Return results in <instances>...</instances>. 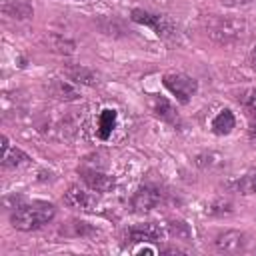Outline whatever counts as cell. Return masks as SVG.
Returning <instances> with one entry per match:
<instances>
[{"mask_svg":"<svg viewBox=\"0 0 256 256\" xmlns=\"http://www.w3.org/2000/svg\"><path fill=\"white\" fill-rule=\"evenodd\" d=\"M54 216H56L54 204L36 200L30 204L16 206V210H12V214H10V224L20 232H32V230H38V228L46 226L48 222H52Z\"/></svg>","mask_w":256,"mask_h":256,"instance_id":"6da1fadb","label":"cell"},{"mask_svg":"<svg viewBox=\"0 0 256 256\" xmlns=\"http://www.w3.org/2000/svg\"><path fill=\"white\" fill-rule=\"evenodd\" d=\"M130 18L136 22V24H142L146 28H150L158 38L162 40H176L178 38V26L170 20V16L166 14H158V12H152V10H144V8H134Z\"/></svg>","mask_w":256,"mask_h":256,"instance_id":"7a4b0ae2","label":"cell"},{"mask_svg":"<svg viewBox=\"0 0 256 256\" xmlns=\"http://www.w3.org/2000/svg\"><path fill=\"white\" fill-rule=\"evenodd\" d=\"M248 34V24L238 18H216L208 26V36L220 46H232L244 40Z\"/></svg>","mask_w":256,"mask_h":256,"instance_id":"3957f363","label":"cell"},{"mask_svg":"<svg viewBox=\"0 0 256 256\" xmlns=\"http://www.w3.org/2000/svg\"><path fill=\"white\" fill-rule=\"evenodd\" d=\"M164 88L180 102V104H188L192 100V96L198 92V82L188 76V74H180V72H172V74H164L162 78Z\"/></svg>","mask_w":256,"mask_h":256,"instance_id":"277c9868","label":"cell"},{"mask_svg":"<svg viewBox=\"0 0 256 256\" xmlns=\"http://www.w3.org/2000/svg\"><path fill=\"white\" fill-rule=\"evenodd\" d=\"M166 236L164 228L156 222H144V224H136L130 226L124 232V242L126 244H148V242H158Z\"/></svg>","mask_w":256,"mask_h":256,"instance_id":"5b68a950","label":"cell"},{"mask_svg":"<svg viewBox=\"0 0 256 256\" xmlns=\"http://www.w3.org/2000/svg\"><path fill=\"white\" fill-rule=\"evenodd\" d=\"M162 200H164V192L158 186L144 184V186H140L134 192V196H132V208L136 212H150L158 204H162Z\"/></svg>","mask_w":256,"mask_h":256,"instance_id":"8992f818","label":"cell"},{"mask_svg":"<svg viewBox=\"0 0 256 256\" xmlns=\"http://www.w3.org/2000/svg\"><path fill=\"white\" fill-rule=\"evenodd\" d=\"M62 202L68 206V208H74V210H92L96 206V196L92 194V190H84L80 186H70L64 196H62Z\"/></svg>","mask_w":256,"mask_h":256,"instance_id":"52a82bcc","label":"cell"},{"mask_svg":"<svg viewBox=\"0 0 256 256\" xmlns=\"http://www.w3.org/2000/svg\"><path fill=\"white\" fill-rule=\"evenodd\" d=\"M80 176H82V182L92 190V192H100V194H106V192H112L114 186H116V180L96 168H80L78 170Z\"/></svg>","mask_w":256,"mask_h":256,"instance_id":"ba28073f","label":"cell"},{"mask_svg":"<svg viewBox=\"0 0 256 256\" xmlns=\"http://www.w3.org/2000/svg\"><path fill=\"white\" fill-rule=\"evenodd\" d=\"M246 246V234L240 230H224L214 238V248L222 254H238Z\"/></svg>","mask_w":256,"mask_h":256,"instance_id":"9c48e42d","label":"cell"},{"mask_svg":"<svg viewBox=\"0 0 256 256\" xmlns=\"http://www.w3.org/2000/svg\"><path fill=\"white\" fill-rule=\"evenodd\" d=\"M28 162V156L20 148H12L8 138L2 136V168H20Z\"/></svg>","mask_w":256,"mask_h":256,"instance_id":"30bf717a","label":"cell"},{"mask_svg":"<svg viewBox=\"0 0 256 256\" xmlns=\"http://www.w3.org/2000/svg\"><path fill=\"white\" fill-rule=\"evenodd\" d=\"M2 14L8 18H16V20H28V18H32L34 8L26 0H4Z\"/></svg>","mask_w":256,"mask_h":256,"instance_id":"8fae6325","label":"cell"},{"mask_svg":"<svg viewBox=\"0 0 256 256\" xmlns=\"http://www.w3.org/2000/svg\"><path fill=\"white\" fill-rule=\"evenodd\" d=\"M152 112H154L156 118H160V120H164V122H168V124H178V122H180V120H178V112H176V108L172 106V102H168V100L162 98V96H156V98L152 100Z\"/></svg>","mask_w":256,"mask_h":256,"instance_id":"7c38bea8","label":"cell"},{"mask_svg":"<svg viewBox=\"0 0 256 256\" xmlns=\"http://www.w3.org/2000/svg\"><path fill=\"white\" fill-rule=\"evenodd\" d=\"M66 76L76 84H84V86H96L98 84V74L94 70L86 68V66H80V64L68 66L66 68Z\"/></svg>","mask_w":256,"mask_h":256,"instance_id":"4fadbf2b","label":"cell"},{"mask_svg":"<svg viewBox=\"0 0 256 256\" xmlns=\"http://www.w3.org/2000/svg\"><path fill=\"white\" fill-rule=\"evenodd\" d=\"M234 126H236V116H234L232 110H228V108L220 110V112L212 118V132L218 134V136L230 134V132L234 130Z\"/></svg>","mask_w":256,"mask_h":256,"instance_id":"5bb4252c","label":"cell"},{"mask_svg":"<svg viewBox=\"0 0 256 256\" xmlns=\"http://www.w3.org/2000/svg\"><path fill=\"white\" fill-rule=\"evenodd\" d=\"M48 92L58 100H78V90L60 78H52L48 82Z\"/></svg>","mask_w":256,"mask_h":256,"instance_id":"9a60e30c","label":"cell"},{"mask_svg":"<svg viewBox=\"0 0 256 256\" xmlns=\"http://www.w3.org/2000/svg\"><path fill=\"white\" fill-rule=\"evenodd\" d=\"M116 120H118L116 110L104 108V110L100 112V116H98V136H100L102 140H108V138L112 136V132H114V128H116Z\"/></svg>","mask_w":256,"mask_h":256,"instance_id":"2e32d148","label":"cell"},{"mask_svg":"<svg viewBox=\"0 0 256 256\" xmlns=\"http://www.w3.org/2000/svg\"><path fill=\"white\" fill-rule=\"evenodd\" d=\"M236 188L240 194H256V170L248 172L246 176H242L238 182H236Z\"/></svg>","mask_w":256,"mask_h":256,"instance_id":"e0dca14e","label":"cell"},{"mask_svg":"<svg viewBox=\"0 0 256 256\" xmlns=\"http://www.w3.org/2000/svg\"><path fill=\"white\" fill-rule=\"evenodd\" d=\"M168 234L174 236V238H182V240H188L190 238V228L186 222L182 220H172L168 224Z\"/></svg>","mask_w":256,"mask_h":256,"instance_id":"ac0fdd59","label":"cell"},{"mask_svg":"<svg viewBox=\"0 0 256 256\" xmlns=\"http://www.w3.org/2000/svg\"><path fill=\"white\" fill-rule=\"evenodd\" d=\"M238 100L242 102V106H244L250 114L256 116V88H248V90H244V92L238 96Z\"/></svg>","mask_w":256,"mask_h":256,"instance_id":"d6986e66","label":"cell"},{"mask_svg":"<svg viewBox=\"0 0 256 256\" xmlns=\"http://www.w3.org/2000/svg\"><path fill=\"white\" fill-rule=\"evenodd\" d=\"M206 212L208 214H230L232 212V204L228 200H218V202L210 204V208Z\"/></svg>","mask_w":256,"mask_h":256,"instance_id":"ffe728a7","label":"cell"},{"mask_svg":"<svg viewBox=\"0 0 256 256\" xmlns=\"http://www.w3.org/2000/svg\"><path fill=\"white\" fill-rule=\"evenodd\" d=\"M224 6H244V4H250V2H254V0H220Z\"/></svg>","mask_w":256,"mask_h":256,"instance_id":"44dd1931","label":"cell"},{"mask_svg":"<svg viewBox=\"0 0 256 256\" xmlns=\"http://www.w3.org/2000/svg\"><path fill=\"white\" fill-rule=\"evenodd\" d=\"M248 134H250V138L256 142V120L250 124V128H248Z\"/></svg>","mask_w":256,"mask_h":256,"instance_id":"7402d4cb","label":"cell"},{"mask_svg":"<svg viewBox=\"0 0 256 256\" xmlns=\"http://www.w3.org/2000/svg\"><path fill=\"white\" fill-rule=\"evenodd\" d=\"M248 60H250V64H252V66H256V44H254V48L250 50V56H248Z\"/></svg>","mask_w":256,"mask_h":256,"instance_id":"603a6c76","label":"cell"},{"mask_svg":"<svg viewBox=\"0 0 256 256\" xmlns=\"http://www.w3.org/2000/svg\"><path fill=\"white\" fill-rule=\"evenodd\" d=\"M74 2H82V0H74Z\"/></svg>","mask_w":256,"mask_h":256,"instance_id":"cb8c5ba5","label":"cell"}]
</instances>
